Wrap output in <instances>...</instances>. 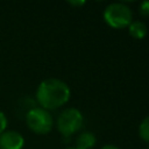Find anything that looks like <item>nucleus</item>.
<instances>
[{"mask_svg": "<svg viewBox=\"0 0 149 149\" xmlns=\"http://www.w3.org/2000/svg\"><path fill=\"white\" fill-rule=\"evenodd\" d=\"M139 10L141 13V15L143 16H149V0H144L140 3L139 6Z\"/></svg>", "mask_w": 149, "mask_h": 149, "instance_id": "9", "label": "nucleus"}, {"mask_svg": "<svg viewBox=\"0 0 149 149\" xmlns=\"http://www.w3.org/2000/svg\"><path fill=\"white\" fill-rule=\"evenodd\" d=\"M70 87L58 78H47L36 90V100L44 109H56L70 99Z\"/></svg>", "mask_w": 149, "mask_h": 149, "instance_id": "1", "label": "nucleus"}, {"mask_svg": "<svg viewBox=\"0 0 149 149\" xmlns=\"http://www.w3.org/2000/svg\"><path fill=\"white\" fill-rule=\"evenodd\" d=\"M7 128V116L2 111H0V135L6 130Z\"/></svg>", "mask_w": 149, "mask_h": 149, "instance_id": "10", "label": "nucleus"}, {"mask_svg": "<svg viewBox=\"0 0 149 149\" xmlns=\"http://www.w3.org/2000/svg\"><path fill=\"white\" fill-rule=\"evenodd\" d=\"M104 19L113 28L128 27L133 19L130 8L123 2H112L104 10Z\"/></svg>", "mask_w": 149, "mask_h": 149, "instance_id": "2", "label": "nucleus"}, {"mask_svg": "<svg viewBox=\"0 0 149 149\" xmlns=\"http://www.w3.org/2000/svg\"><path fill=\"white\" fill-rule=\"evenodd\" d=\"M84 118L78 108H65L57 118V129L64 137L71 136L83 127Z\"/></svg>", "mask_w": 149, "mask_h": 149, "instance_id": "4", "label": "nucleus"}, {"mask_svg": "<svg viewBox=\"0 0 149 149\" xmlns=\"http://www.w3.org/2000/svg\"><path fill=\"white\" fill-rule=\"evenodd\" d=\"M24 137L16 130H5L0 135V149H22Z\"/></svg>", "mask_w": 149, "mask_h": 149, "instance_id": "5", "label": "nucleus"}, {"mask_svg": "<svg viewBox=\"0 0 149 149\" xmlns=\"http://www.w3.org/2000/svg\"><path fill=\"white\" fill-rule=\"evenodd\" d=\"M26 123L31 132L43 135L48 134L52 129L54 119L47 109L42 107H34L27 112Z\"/></svg>", "mask_w": 149, "mask_h": 149, "instance_id": "3", "label": "nucleus"}, {"mask_svg": "<svg viewBox=\"0 0 149 149\" xmlns=\"http://www.w3.org/2000/svg\"><path fill=\"white\" fill-rule=\"evenodd\" d=\"M95 135L91 132H83L78 135L76 140V148L77 149H90L95 144Z\"/></svg>", "mask_w": 149, "mask_h": 149, "instance_id": "6", "label": "nucleus"}, {"mask_svg": "<svg viewBox=\"0 0 149 149\" xmlns=\"http://www.w3.org/2000/svg\"><path fill=\"white\" fill-rule=\"evenodd\" d=\"M65 149H77L76 147H68V148H65Z\"/></svg>", "mask_w": 149, "mask_h": 149, "instance_id": "13", "label": "nucleus"}, {"mask_svg": "<svg viewBox=\"0 0 149 149\" xmlns=\"http://www.w3.org/2000/svg\"><path fill=\"white\" fill-rule=\"evenodd\" d=\"M128 30H129V34L133 37H135V38H143L147 35V33H148V27H147V24L143 21L135 20V21H132L129 23Z\"/></svg>", "mask_w": 149, "mask_h": 149, "instance_id": "7", "label": "nucleus"}, {"mask_svg": "<svg viewBox=\"0 0 149 149\" xmlns=\"http://www.w3.org/2000/svg\"><path fill=\"white\" fill-rule=\"evenodd\" d=\"M139 134L142 140L149 142V115H147L139 126Z\"/></svg>", "mask_w": 149, "mask_h": 149, "instance_id": "8", "label": "nucleus"}, {"mask_svg": "<svg viewBox=\"0 0 149 149\" xmlns=\"http://www.w3.org/2000/svg\"><path fill=\"white\" fill-rule=\"evenodd\" d=\"M69 3L72 6H81L85 3V1H69Z\"/></svg>", "mask_w": 149, "mask_h": 149, "instance_id": "12", "label": "nucleus"}, {"mask_svg": "<svg viewBox=\"0 0 149 149\" xmlns=\"http://www.w3.org/2000/svg\"><path fill=\"white\" fill-rule=\"evenodd\" d=\"M101 149H120L118 146H114V144H105Z\"/></svg>", "mask_w": 149, "mask_h": 149, "instance_id": "11", "label": "nucleus"}]
</instances>
